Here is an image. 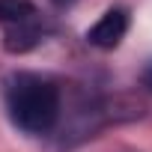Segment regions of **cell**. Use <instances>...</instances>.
<instances>
[{"instance_id":"1","label":"cell","mask_w":152,"mask_h":152,"mask_svg":"<svg viewBox=\"0 0 152 152\" xmlns=\"http://www.w3.org/2000/svg\"><path fill=\"white\" fill-rule=\"evenodd\" d=\"M9 119L27 134H48L60 119V90L33 72H18L6 84Z\"/></svg>"},{"instance_id":"2","label":"cell","mask_w":152,"mask_h":152,"mask_svg":"<svg viewBox=\"0 0 152 152\" xmlns=\"http://www.w3.org/2000/svg\"><path fill=\"white\" fill-rule=\"evenodd\" d=\"M125 33H128V12L119 9V6H113V9H107L87 30V42L96 45V48H102V51H113L125 39Z\"/></svg>"},{"instance_id":"3","label":"cell","mask_w":152,"mask_h":152,"mask_svg":"<svg viewBox=\"0 0 152 152\" xmlns=\"http://www.w3.org/2000/svg\"><path fill=\"white\" fill-rule=\"evenodd\" d=\"M42 42V27L39 21H24V24H15V27H6V51L9 54H24L30 48H36Z\"/></svg>"},{"instance_id":"4","label":"cell","mask_w":152,"mask_h":152,"mask_svg":"<svg viewBox=\"0 0 152 152\" xmlns=\"http://www.w3.org/2000/svg\"><path fill=\"white\" fill-rule=\"evenodd\" d=\"M33 18H36L33 0H0V24L3 27H15V24H24Z\"/></svg>"},{"instance_id":"5","label":"cell","mask_w":152,"mask_h":152,"mask_svg":"<svg viewBox=\"0 0 152 152\" xmlns=\"http://www.w3.org/2000/svg\"><path fill=\"white\" fill-rule=\"evenodd\" d=\"M143 84H146V87L152 90V63H149V66L143 69Z\"/></svg>"},{"instance_id":"6","label":"cell","mask_w":152,"mask_h":152,"mask_svg":"<svg viewBox=\"0 0 152 152\" xmlns=\"http://www.w3.org/2000/svg\"><path fill=\"white\" fill-rule=\"evenodd\" d=\"M54 6H69V3H75V0H51Z\"/></svg>"}]
</instances>
